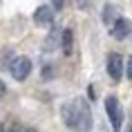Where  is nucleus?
<instances>
[{"label": "nucleus", "mask_w": 132, "mask_h": 132, "mask_svg": "<svg viewBox=\"0 0 132 132\" xmlns=\"http://www.w3.org/2000/svg\"><path fill=\"white\" fill-rule=\"evenodd\" d=\"M108 74L114 81H119V78L123 76V58H121V54H110L108 56Z\"/></svg>", "instance_id": "4"}, {"label": "nucleus", "mask_w": 132, "mask_h": 132, "mask_svg": "<svg viewBox=\"0 0 132 132\" xmlns=\"http://www.w3.org/2000/svg\"><path fill=\"white\" fill-rule=\"evenodd\" d=\"M105 112H108V119H110V123H112V130L119 132L121 130V123H123V110H121L117 96L105 98Z\"/></svg>", "instance_id": "2"}, {"label": "nucleus", "mask_w": 132, "mask_h": 132, "mask_svg": "<svg viewBox=\"0 0 132 132\" xmlns=\"http://www.w3.org/2000/svg\"><path fill=\"white\" fill-rule=\"evenodd\" d=\"M130 132H132V130H130Z\"/></svg>", "instance_id": "16"}, {"label": "nucleus", "mask_w": 132, "mask_h": 132, "mask_svg": "<svg viewBox=\"0 0 132 132\" xmlns=\"http://www.w3.org/2000/svg\"><path fill=\"white\" fill-rule=\"evenodd\" d=\"M63 121L65 125H70L78 132H90L92 130V114H90V105L85 103V98H76L63 105Z\"/></svg>", "instance_id": "1"}, {"label": "nucleus", "mask_w": 132, "mask_h": 132, "mask_svg": "<svg viewBox=\"0 0 132 132\" xmlns=\"http://www.w3.org/2000/svg\"><path fill=\"white\" fill-rule=\"evenodd\" d=\"M58 36H61V34H58V29H54L52 36L47 38V49H54V47H56V38H58Z\"/></svg>", "instance_id": "8"}, {"label": "nucleus", "mask_w": 132, "mask_h": 132, "mask_svg": "<svg viewBox=\"0 0 132 132\" xmlns=\"http://www.w3.org/2000/svg\"><path fill=\"white\" fill-rule=\"evenodd\" d=\"M63 52L65 54H72V29H65L63 31Z\"/></svg>", "instance_id": "7"}, {"label": "nucleus", "mask_w": 132, "mask_h": 132, "mask_svg": "<svg viewBox=\"0 0 132 132\" xmlns=\"http://www.w3.org/2000/svg\"><path fill=\"white\" fill-rule=\"evenodd\" d=\"M52 20H54V9L47 7V5H43V7H38L34 11V22L36 25H52Z\"/></svg>", "instance_id": "5"}, {"label": "nucleus", "mask_w": 132, "mask_h": 132, "mask_svg": "<svg viewBox=\"0 0 132 132\" xmlns=\"http://www.w3.org/2000/svg\"><path fill=\"white\" fill-rule=\"evenodd\" d=\"M11 132H34V130H27V128H16V130H11Z\"/></svg>", "instance_id": "13"}, {"label": "nucleus", "mask_w": 132, "mask_h": 132, "mask_svg": "<svg viewBox=\"0 0 132 132\" xmlns=\"http://www.w3.org/2000/svg\"><path fill=\"white\" fill-rule=\"evenodd\" d=\"M9 72H11V76H14L16 81H25V78L29 76V72H31V61H29L27 56H18V58L11 61Z\"/></svg>", "instance_id": "3"}, {"label": "nucleus", "mask_w": 132, "mask_h": 132, "mask_svg": "<svg viewBox=\"0 0 132 132\" xmlns=\"http://www.w3.org/2000/svg\"><path fill=\"white\" fill-rule=\"evenodd\" d=\"M0 132H5V128H2V123H0Z\"/></svg>", "instance_id": "15"}, {"label": "nucleus", "mask_w": 132, "mask_h": 132, "mask_svg": "<svg viewBox=\"0 0 132 132\" xmlns=\"http://www.w3.org/2000/svg\"><path fill=\"white\" fill-rule=\"evenodd\" d=\"M112 11H114L112 5H108V7H105V14H103V20L105 22H112Z\"/></svg>", "instance_id": "9"}, {"label": "nucleus", "mask_w": 132, "mask_h": 132, "mask_svg": "<svg viewBox=\"0 0 132 132\" xmlns=\"http://www.w3.org/2000/svg\"><path fill=\"white\" fill-rule=\"evenodd\" d=\"M63 2H65V0H52V5H54V9H61V7H63Z\"/></svg>", "instance_id": "10"}, {"label": "nucleus", "mask_w": 132, "mask_h": 132, "mask_svg": "<svg viewBox=\"0 0 132 132\" xmlns=\"http://www.w3.org/2000/svg\"><path fill=\"white\" fill-rule=\"evenodd\" d=\"M128 76L132 78V56H130V58H128Z\"/></svg>", "instance_id": "11"}, {"label": "nucleus", "mask_w": 132, "mask_h": 132, "mask_svg": "<svg viewBox=\"0 0 132 132\" xmlns=\"http://www.w3.org/2000/svg\"><path fill=\"white\" fill-rule=\"evenodd\" d=\"M87 2H90V0H76V5H78L81 9H85V7H87Z\"/></svg>", "instance_id": "12"}, {"label": "nucleus", "mask_w": 132, "mask_h": 132, "mask_svg": "<svg viewBox=\"0 0 132 132\" xmlns=\"http://www.w3.org/2000/svg\"><path fill=\"white\" fill-rule=\"evenodd\" d=\"M130 31H132V25L125 20V18H119V20L112 25V36H114V38H119V40H123Z\"/></svg>", "instance_id": "6"}, {"label": "nucleus", "mask_w": 132, "mask_h": 132, "mask_svg": "<svg viewBox=\"0 0 132 132\" xmlns=\"http://www.w3.org/2000/svg\"><path fill=\"white\" fill-rule=\"evenodd\" d=\"M5 94V85H2V81H0V96Z\"/></svg>", "instance_id": "14"}]
</instances>
